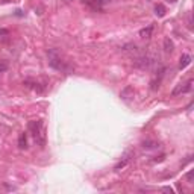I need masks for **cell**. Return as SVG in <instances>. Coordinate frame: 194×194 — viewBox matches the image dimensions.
I'll list each match as a JSON object with an SVG mask.
<instances>
[{
	"instance_id": "3957f363",
	"label": "cell",
	"mask_w": 194,
	"mask_h": 194,
	"mask_svg": "<svg viewBox=\"0 0 194 194\" xmlns=\"http://www.w3.org/2000/svg\"><path fill=\"white\" fill-rule=\"evenodd\" d=\"M191 90H193V80L190 79L188 82L177 83V85H176V88L171 91V96H173V97H176V96H179V94H187V92H190Z\"/></svg>"
},
{
	"instance_id": "7a4b0ae2",
	"label": "cell",
	"mask_w": 194,
	"mask_h": 194,
	"mask_svg": "<svg viewBox=\"0 0 194 194\" xmlns=\"http://www.w3.org/2000/svg\"><path fill=\"white\" fill-rule=\"evenodd\" d=\"M29 130H32V134H34V138L35 141L40 144V147H44L46 146V130H44V126H43V121L41 120H38V121H31L29 125Z\"/></svg>"
},
{
	"instance_id": "e0dca14e",
	"label": "cell",
	"mask_w": 194,
	"mask_h": 194,
	"mask_svg": "<svg viewBox=\"0 0 194 194\" xmlns=\"http://www.w3.org/2000/svg\"><path fill=\"white\" fill-rule=\"evenodd\" d=\"M9 32L6 31V29H0V35H8Z\"/></svg>"
},
{
	"instance_id": "9a60e30c",
	"label": "cell",
	"mask_w": 194,
	"mask_h": 194,
	"mask_svg": "<svg viewBox=\"0 0 194 194\" xmlns=\"http://www.w3.org/2000/svg\"><path fill=\"white\" fill-rule=\"evenodd\" d=\"M164 191H170V193H174L171 187H164Z\"/></svg>"
},
{
	"instance_id": "5b68a950",
	"label": "cell",
	"mask_w": 194,
	"mask_h": 194,
	"mask_svg": "<svg viewBox=\"0 0 194 194\" xmlns=\"http://www.w3.org/2000/svg\"><path fill=\"white\" fill-rule=\"evenodd\" d=\"M191 64V56L190 55H182L181 56V62H179V69L183 70L185 67H188Z\"/></svg>"
},
{
	"instance_id": "ac0fdd59",
	"label": "cell",
	"mask_w": 194,
	"mask_h": 194,
	"mask_svg": "<svg viewBox=\"0 0 194 194\" xmlns=\"http://www.w3.org/2000/svg\"><path fill=\"white\" fill-rule=\"evenodd\" d=\"M62 2H71V0H62Z\"/></svg>"
},
{
	"instance_id": "8992f818",
	"label": "cell",
	"mask_w": 194,
	"mask_h": 194,
	"mask_svg": "<svg viewBox=\"0 0 194 194\" xmlns=\"http://www.w3.org/2000/svg\"><path fill=\"white\" fill-rule=\"evenodd\" d=\"M152 32H153V26L149 24L147 27H144V29L140 31V36H141V38H150V36H152Z\"/></svg>"
},
{
	"instance_id": "5bb4252c",
	"label": "cell",
	"mask_w": 194,
	"mask_h": 194,
	"mask_svg": "<svg viewBox=\"0 0 194 194\" xmlns=\"http://www.w3.org/2000/svg\"><path fill=\"white\" fill-rule=\"evenodd\" d=\"M97 5H103V3H106V2H109V0H94Z\"/></svg>"
},
{
	"instance_id": "9c48e42d",
	"label": "cell",
	"mask_w": 194,
	"mask_h": 194,
	"mask_svg": "<svg viewBox=\"0 0 194 194\" xmlns=\"http://www.w3.org/2000/svg\"><path fill=\"white\" fill-rule=\"evenodd\" d=\"M18 147L20 149H26L27 147V140H26V134H20V137H18Z\"/></svg>"
},
{
	"instance_id": "ba28073f",
	"label": "cell",
	"mask_w": 194,
	"mask_h": 194,
	"mask_svg": "<svg viewBox=\"0 0 194 194\" xmlns=\"http://www.w3.org/2000/svg\"><path fill=\"white\" fill-rule=\"evenodd\" d=\"M24 85H26L27 88H32L34 91H38V92L43 91V88H41V87H40V83H36V82H31V80H26V82H24Z\"/></svg>"
},
{
	"instance_id": "8fae6325",
	"label": "cell",
	"mask_w": 194,
	"mask_h": 194,
	"mask_svg": "<svg viewBox=\"0 0 194 194\" xmlns=\"http://www.w3.org/2000/svg\"><path fill=\"white\" fill-rule=\"evenodd\" d=\"M155 14L158 15V17H164L165 15V8H164V5H156L155 6Z\"/></svg>"
},
{
	"instance_id": "7c38bea8",
	"label": "cell",
	"mask_w": 194,
	"mask_h": 194,
	"mask_svg": "<svg viewBox=\"0 0 194 194\" xmlns=\"http://www.w3.org/2000/svg\"><path fill=\"white\" fill-rule=\"evenodd\" d=\"M143 147L144 149H155V147H159V144H158V143H153V141H146V143H143Z\"/></svg>"
},
{
	"instance_id": "52a82bcc",
	"label": "cell",
	"mask_w": 194,
	"mask_h": 194,
	"mask_svg": "<svg viewBox=\"0 0 194 194\" xmlns=\"http://www.w3.org/2000/svg\"><path fill=\"white\" fill-rule=\"evenodd\" d=\"M130 96H134V88H132V87H126L125 90L120 92V97H121L123 100H127Z\"/></svg>"
},
{
	"instance_id": "30bf717a",
	"label": "cell",
	"mask_w": 194,
	"mask_h": 194,
	"mask_svg": "<svg viewBox=\"0 0 194 194\" xmlns=\"http://www.w3.org/2000/svg\"><path fill=\"white\" fill-rule=\"evenodd\" d=\"M164 49H165V52H173V49H174V46H173V41H171L170 38H165L164 40Z\"/></svg>"
},
{
	"instance_id": "277c9868",
	"label": "cell",
	"mask_w": 194,
	"mask_h": 194,
	"mask_svg": "<svg viewBox=\"0 0 194 194\" xmlns=\"http://www.w3.org/2000/svg\"><path fill=\"white\" fill-rule=\"evenodd\" d=\"M130 159H132V152H126L125 155H123V158L120 159V162L118 164H115V167H114V170H121V168H125L126 165L130 162Z\"/></svg>"
},
{
	"instance_id": "6da1fadb",
	"label": "cell",
	"mask_w": 194,
	"mask_h": 194,
	"mask_svg": "<svg viewBox=\"0 0 194 194\" xmlns=\"http://www.w3.org/2000/svg\"><path fill=\"white\" fill-rule=\"evenodd\" d=\"M47 56H49V65L52 67V69L58 70V71H62V73H71V67H69L62 59L59 56V53H58L56 50H49L47 52Z\"/></svg>"
},
{
	"instance_id": "4fadbf2b",
	"label": "cell",
	"mask_w": 194,
	"mask_h": 194,
	"mask_svg": "<svg viewBox=\"0 0 194 194\" xmlns=\"http://www.w3.org/2000/svg\"><path fill=\"white\" fill-rule=\"evenodd\" d=\"M6 69H8V64L6 62H0V71H5Z\"/></svg>"
},
{
	"instance_id": "2e32d148",
	"label": "cell",
	"mask_w": 194,
	"mask_h": 194,
	"mask_svg": "<svg viewBox=\"0 0 194 194\" xmlns=\"http://www.w3.org/2000/svg\"><path fill=\"white\" fill-rule=\"evenodd\" d=\"M191 177H193V171H190V173L187 174V179H188L190 182H191Z\"/></svg>"
}]
</instances>
